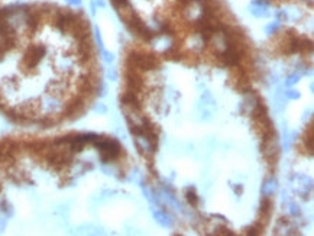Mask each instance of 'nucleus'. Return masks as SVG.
Here are the masks:
<instances>
[{
    "label": "nucleus",
    "instance_id": "1",
    "mask_svg": "<svg viewBox=\"0 0 314 236\" xmlns=\"http://www.w3.org/2000/svg\"><path fill=\"white\" fill-rule=\"evenodd\" d=\"M122 103L126 105V106H130L132 109H135V110H139L140 109L139 100H138L136 96L133 95V92H126L123 95V97H122Z\"/></svg>",
    "mask_w": 314,
    "mask_h": 236
},
{
    "label": "nucleus",
    "instance_id": "2",
    "mask_svg": "<svg viewBox=\"0 0 314 236\" xmlns=\"http://www.w3.org/2000/svg\"><path fill=\"white\" fill-rule=\"evenodd\" d=\"M187 200H188V203H191L193 206H197L198 197L197 194L194 193V190H187Z\"/></svg>",
    "mask_w": 314,
    "mask_h": 236
},
{
    "label": "nucleus",
    "instance_id": "3",
    "mask_svg": "<svg viewBox=\"0 0 314 236\" xmlns=\"http://www.w3.org/2000/svg\"><path fill=\"white\" fill-rule=\"evenodd\" d=\"M112 3L116 6L117 9H125L129 6L128 0H112Z\"/></svg>",
    "mask_w": 314,
    "mask_h": 236
},
{
    "label": "nucleus",
    "instance_id": "4",
    "mask_svg": "<svg viewBox=\"0 0 314 236\" xmlns=\"http://www.w3.org/2000/svg\"><path fill=\"white\" fill-rule=\"evenodd\" d=\"M269 209H271V201L268 200V199H264V200H262V207H261V212L267 214V213L269 212Z\"/></svg>",
    "mask_w": 314,
    "mask_h": 236
}]
</instances>
